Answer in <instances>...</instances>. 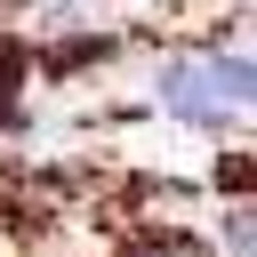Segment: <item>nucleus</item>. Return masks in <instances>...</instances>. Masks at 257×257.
I'll return each mask as SVG.
<instances>
[{"label": "nucleus", "mask_w": 257, "mask_h": 257, "mask_svg": "<svg viewBox=\"0 0 257 257\" xmlns=\"http://www.w3.org/2000/svg\"><path fill=\"white\" fill-rule=\"evenodd\" d=\"M145 88H153V104H161L177 128H193V137H209V145H233V137H241V112L209 96V80H201L193 56H153Z\"/></svg>", "instance_id": "nucleus-1"}, {"label": "nucleus", "mask_w": 257, "mask_h": 257, "mask_svg": "<svg viewBox=\"0 0 257 257\" xmlns=\"http://www.w3.org/2000/svg\"><path fill=\"white\" fill-rule=\"evenodd\" d=\"M193 64H201V80H209V96H217V104H233V112H249V104H257V56H249L241 40L193 48Z\"/></svg>", "instance_id": "nucleus-2"}, {"label": "nucleus", "mask_w": 257, "mask_h": 257, "mask_svg": "<svg viewBox=\"0 0 257 257\" xmlns=\"http://www.w3.org/2000/svg\"><path fill=\"white\" fill-rule=\"evenodd\" d=\"M217 257H257V209H249V201H225V225H217Z\"/></svg>", "instance_id": "nucleus-3"}]
</instances>
